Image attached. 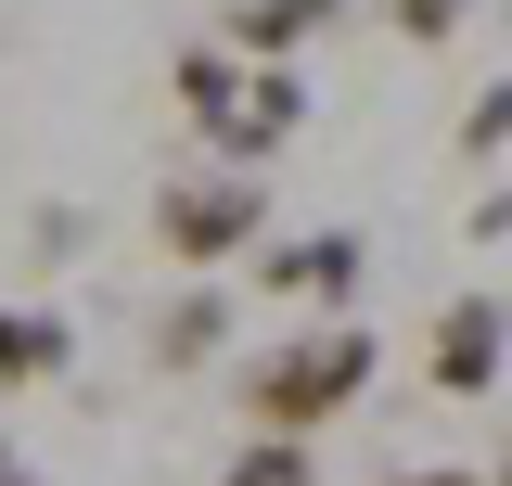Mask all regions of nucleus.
<instances>
[{
    "instance_id": "nucleus-1",
    "label": "nucleus",
    "mask_w": 512,
    "mask_h": 486,
    "mask_svg": "<svg viewBox=\"0 0 512 486\" xmlns=\"http://www.w3.org/2000/svg\"><path fill=\"white\" fill-rule=\"evenodd\" d=\"M372 384H384L372 333H359V320H308V333H282V346H256V359L231 371V410H244V435H269V448H308V435L346 423Z\"/></svg>"
},
{
    "instance_id": "nucleus-2",
    "label": "nucleus",
    "mask_w": 512,
    "mask_h": 486,
    "mask_svg": "<svg viewBox=\"0 0 512 486\" xmlns=\"http://www.w3.org/2000/svg\"><path fill=\"white\" fill-rule=\"evenodd\" d=\"M154 243L180 256L192 282H218L231 256H256V243H269V180H231V167L154 180Z\"/></svg>"
},
{
    "instance_id": "nucleus-3",
    "label": "nucleus",
    "mask_w": 512,
    "mask_h": 486,
    "mask_svg": "<svg viewBox=\"0 0 512 486\" xmlns=\"http://www.w3.org/2000/svg\"><path fill=\"white\" fill-rule=\"evenodd\" d=\"M500 371H512V307L487 295V282H461V295L423 320V384L474 410V397H500Z\"/></svg>"
},
{
    "instance_id": "nucleus-4",
    "label": "nucleus",
    "mask_w": 512,
    "mask_h": 486,
    "mask_svg": "<svg viewBox=\"0 0 512 486\" xmlns=\"http://www.w3.org/2000/svg\"><path fill=\"white\" fill-rule=\"evenodd\" d=\"M372 282V243L359 231H295V243H256V295H282V307H346Z\"/></svg>"
},
{
    "instance_id": "nucleus-5",
    "label": "nucleus",
    "mask_w": 512,
    "mask_h": 486,
    "mask_svg": "<svg viewBox=\"0 0 512 486\" xmlns=\"http://www.w3.org/2000/svg\"><path fill=\"white\" fill-rule=\"evenodd\" d=\"M141 359H154V384L218 371V359H231V282H180V295L141 320Z\"/></svg>"
},
{
    "instance_id": "nucleus-6",
    "label": "nucleus",
    "mask_w": 512,
    "mask_h": 486,
    "mask_svg": "<svg viewBox=\"0 0 512 486\" xmlns=\"http://www.w3.org/2000/svg\"><path fill=\"white\" fill-rule=\"evenodd\" d=\"M333 26H346V0H218V52L244 64H295L308 52V39H333Z\"/></svg>"
},
{
    "instance_id": "nucleus-7",
    "label": "nucleus",
    "mask_w": 512,
    "mask_h": 486,
    "mask_svg": "<svg viewBox=\"0 0 512 486\" xmlns=\"http://www.w3.org/2000/svg\"><path fill=\"white\" fill-rule=\"evenodd\" d=\"M295 128H308V77H295V64H256V77H244V116L218 128V167H231V180H256Z\"/></svg>"
},
{
    "instance_id": "nucleus-8",
    "label": "nucleus",
    "mask_w": 512,
    "mask_h": 486,
    "mask_svg": "<svg viewBox=\"0 0 512 486\" xmlns=\"http://www.w3.org/2000/svg\"><path fill=\"white\" fill-rule=\"evenodd\" d=\"M77 371V320L64 307H0V397H39Z\"/></svg>"
},
{
    "instance_id": "nucleus-9",
    "label": "nucleus",
    "mask_w": 512,
    "mask_h": 486,
    "mask_svg": "<svg viewBox=\"0 0 512 486\" xmlns=\"http://www.w3.org/2000/svg\"><path fill=\"white\" fill-rule=\"evenodd\" d=\"M167 103H180V128H192V141H205V154H218V128L244 116V64L218 52V39H192V52L167 64Z\"/></svg>"
},
{
    "instance_id": "nucleus-10",
    "label": "nucleus",
    "mask_w": 512,
    "mask_h": 486,
    "mask_svg": "<svg viewBox=\"0 0 512 486\" xmlns=\"http://www.w3.org/2000/svg\"><path fill=\"white\" fill-rule=\"evenodd\" d=\"M474 13H487V0H384V26H397L410 52H448V39H461Z\"/></svg>"
},
{
    "instance_id": "nucleus-11",
    "label": "nucleus",
    "mask_w": 512,
    "mask_h": 486,
    "mask_svg": "<svg viewBox=\"0 0 512 486\" xmlns=\"http://www.w3.org/2000/svg\"><path fill=\"white\" fill-rule=\"evenodd\" d=\"M487 154H512V77H487L461 103V167H487Z\"/></svg>"
},
{
    "instance_id": "nucleus-12",
    "label": "nucleus",
    "mask_w": 512,
    "mask_h": 486,
    "mask_svg": "<svg viewBox=\"0 0 512 486\" xmlns=\"http://www.w3.org/2000/svg\"><path fill=\"white\" fill-rule=\"evenodd\" d=\"M218 486H320V461H308V448H269V435H244Z\"/></svg>"
},
{
    "instance_id": "nucleus-13",
    "label": "nucleus",
    "mask_w": 512,
    "mask_h": 486,
    "mask_svg": "<svg viewBox=\"0 0 512 486\" xmlns=\"http://www.w3.org/2000/svg\"><path fill=\"white\" fill-rule=\"evenodd\" d=\"M77 243H90V218H77V205H26V256H39V269H52V256H77Z\"/></svg>"
},
{
    "instance_id": "nucleus-14",
    "label": "nucleus",
    "mask_w": 512,
    "mask_h": 486,
    "mask_svg": "<svg viewBox=\"0 0 512 486\" xmlns=\"http://www.w3.org/2000/svg\"><path fill=\"white\" fill-rule=\"evenodd\" d=\"M474 243H512V192H487V205H474Z\"/></svg>"
},
{
    "instance_id": "nucleus-15",
    "label": "nucleus",
    "mask_w": 512,
    "mask_h": 486,
    "mask_svg": "<svg viewBox=\"0 0 512 486\" xmlns=\"http://www.w3.org/2000/svg\"><path fill=\"white\" fill-rule=\"evenodd\" d=\"M384 486H487V474H448V461H410V474H384Z\"/></svg>"
},
{
    "instance_id": "nucleus-16",
    "label": "nucleus",
    "mask_w": 512,
    "mask_h": 486,
    "mask_svg": "<svg viewBox=\"0 0 512 486\" xmlns=\"http://www.w3.org/2000/svg\"><path fill=\"white\" fill-rule=\"evenodd\" d=\"M0 486H39V461H26V448H0Z\"/></svg>"
},
{
    "instance_id": "nucleus-17",
    "label": "nucleus",
    "mask_w": 512,
    "mask_h": 486,
    "mask_svg": "<svg viewBox=\"0 0 512 486\" xmlns=\"http://www.w3.org/2000/svg\"><path fill=\"white\" fill-rule=\"evenodd\" d=\"M487 486H512V448H500V461H487Z\"/></svg>"
},
{
    "instance_id": "nucleus-18",
    "label": "nucleus",
    "mask_w": 512,
    "mask_h": 486,
    "mask_svg": "<svg viewBox=\"0 0 512 486\" xmlns=\"http://www.w3.org/2000/svg\"><path fill=\"white\" fill-rule=\"evenodd\" d=\"M500 307H512V295H500Z\"/></svg>"
}]
</instances>
